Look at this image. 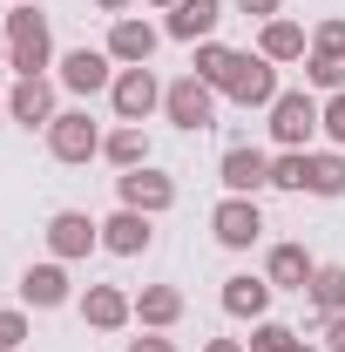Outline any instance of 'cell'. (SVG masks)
<instances>
[{
  "instance_id": "cell-5",
  "label": "cell",
  "mask_w": 345,
  "mask_h": 352,
  "mask_svg": "<svg viewBox=\"0 0 345 352\" xmlns=\"http://www.w3.org/2000/svg\"><path fill=\"white\" fill-rule=\"evenodd\" d=\"M163 116H170L183 135H203L216 122V88L197 82V75H176V82H163Z\"/></svg>"
},
{
  "instance_id": "cell-15",
  "label": "cell",
  "mask_w": 345,
  "mask_h": 352,
  "mask_svg": "<svg viewBox=\"0 0 345 352\" xmlns=\"http://www.w3.org/2000/svg\"><path fill=\"white\" fill-rule=\"evenodd\" d=\"M216 176H223V197H258V190H271V156L237 142V149H223Z\"/></svg>"
},
{
  "instance_id": "cell-26",
  "label": "cell",
  "mask_w": 345,
  "mask_h": 352,
  "mask_svg": "<svg viewBox=\"0 0 345 352\" xmlns=\"http://www.w3.org/2000/svg\"><path fill=\"white\" fill-rule=\"evenodd\" d=\"M230 54H237V47H223V41H197V61H190V75H197V82H210L216 95H223V75H230Z\"/></svg>"
},
{
  "instance_id": "cell-7",
  "label": "cell",
  "mask_w": 345,
  "mask_h": 352,
  "mask_svg": "<svg viewBox=\"0 0 345 352\" xmlns=\"http://www.w3.org/2000/svg\"><path fill=\"white\" fill-rule=\"evenodd\" d=\"M54 82L68 95H109L115 88V61H109V47H68L54 61Z\"/></svg>"
},
{
  "instance_id": "cell-16",
  "label": "cell",
  "mask_w": 345,
  "mask_h": 352,
  "mask_svg": "<svg viewBox=\"0 0 345 352\" xmlns=\"http://www.w3.org/2000/svg\"><path fill=\"white\" fill-rule=\"evenodd\" d=\"M149 244H156V217H142V210H122V204L102 217V251H109V258H142Z\"/></svg>"
},
{
  "instance_id": "cell-12",
  "label": "cell",
  "mask_w": 345,
  "mask_h": 352,
  "mask_svg": "<svg viewBox=\"0 0 345 352\" xmlns=\"http://www.w3.org/2000/svg\"><path fill=\"white\" fill-rule=\"evenodd\" d=\"M54 88H61V82H47V75H27V82H14V88H7V122H14V129H41V135H47V122L61 116Z\"/></svg>"
},
{
  "instance_id": "cell-6",
  "label": "cell",
  "mask_w": 345,
  "mask_h": 352,
  "mask_svg": "<svg viewBox=\"0 0 345 352\" xmlns=\"http://www.w3.org/2000/svg\"><path fill=\"white\" fill-rule=\"evenodd\" d=\"M115 204H122V210H142V217H163V210H176V176L156 170V163L122 170L115 176Z\"/></svg>"
},
{
  "instance_id": "cell-31",
  "label": "cell",
  "mask_w": 345,
  "mask_h": 352,
  "mask_svg": "<svg viewBox=\"0 0 345 352\" xmlns=\"http://www.w3.org/2000/svg\"><path fill=\"white\" fill-rule=\"evenodd\" d=\"M325 135L332 149H345V95H325Z\"/></svg>"
},
{
  "instance_id": "cell-36",
  "label": "cell",
  "mask_w": 345,
  "mask_h": 352,
  "mask_svg": "<svg viewBox=\"0 0 345 352\" xmlns=\"http://www.w3.org/2000/svg\"><path fill=\"white\" fill-rule=\"evenodd\" d=\"M95 7H102V14H129L135 0H95Z\"/></svg>"
},
{
  "instance_id": "cell-32",
  "label": "cell",
  "mask_w": 345,
  "mask_h": 352,
  "mask_svg": "<svg viewBox=\"0 0 345 352\" xmlns=\"http://www.w3.org/2000/svg\"><path fill=\"white\" fill-rule=\"evenodd\" d=\"M237 14H251V21H278V14H285V0H237Z\"/></svg>"
},
{
  "instance_id": "cell-29",
  "label": "cell",
  "mask_w": 345,
  "mask_h": 352,
  "mask_svg": "<svg viewBox=\"0 0 345 352\" xmlns=\"http://www.w3.org/2000/svg\"><path fill=\"white\" fill-rule=\"evenodd\" d=\"M34 339V325H27V305H0V352H21Z\"/></svg>"
},
{
  "instance_id": "cell-28",
  "label": "cell",
  "mask_w": 345,
  "mask_h": 352,
  "mask_svg": "<svg viewBox=\"0 0 345 352\" xmlns=\"http://www.w3.org/2000/svg\"><path fill=\"white\" fill-rule=\"evenodd\" d=\"M271 190H298L304 197V149H278L271 156Z\"/></svg>"
},
{
  "instance_id": "cell-38",
  "label": "cell",
  "mask_w": 345,
  "mask_h": 352,
  "mask_svg": "<svg viewBox=\"0 0 345 352\" xmlns=\"http://www.w3.org/2000/svg\"><path fill=\"white\" fill-rule=\"evenodd\" d=\"M0 129H7V95H0Z\"/></svg>"
},
{
  "instance_id": "cell-13",
  "label": "cell",
  "mask_w": 345,
  "mask_h": 352,
  "mask_svg": "<svg viewBox=\"0 0 345 352\" xmlns=\"http://www.w3.org/2000/svg\"><path fill=\"white\" fill-rule=\"evenodd\" d=\"M75 311H82L88 332H129L135 325V292H122V285H88L82 298H75Z\"/></svg>"
},
{
  "instance_id": "cell-22",
  "label": "cell",
  "mask_w": 345,
  "mask_h": 352,
  "mask_svg": "<svg viewBox=\"0 0 345 352\" xmlns=\"http://www.w3.org/2000/svg\"><path fill=\"white\" fill-rule=\"evenodd\" d=\"M304 197H345V149H304Z\"/></svg>"
},
{
  "instance_id": "cell-21",
  "label": "cell",
  "mask_w": 345,
  "mask_h": 352,
  "mask_svg": "<svg viewBox=\"0 0 345 352\" xmlns=\"http://www.w3.org/2000/svg\"><path fill=\"white\" fill-rule=\"evenodd\" d=\"M311 271H318V258H311L304 244H271V258H264V278H271L278 292H304Z\"/></svg>"
},
{
  "instance_id": "cell-25",
  "label": "cell",
  "mask_w": 345,
  "mask_h": 352,
  "mask_svg": "<svg viewBox=\"0 0 345 352\" xmlns=\"http://www.w3.org/2000/svg\"><path fill=\"white\" fill-rule=\"evenodd\" d=\"M304 88L311 95H345V54H304Z\"/></svg>"
},
{
  "instance_id": "cell-19",
  "label": "cell",
  "mask_w": 345,
  "mask_h": 352,
  "mask_svg": "<svg viewBox=\"0 0 345 352\" xmlns=\"http://www.w3.org/2000/svg\"><path fill=\"white\" fill-rule=\"evenodd\" d=\"M271 298H278V285L271 278H251V271H237V278H223V311L230 318H271Z\"/></svg>"
},
{
  "instance_id": "cell-11",
  "label": "cell",
  "mask_w": 345,
  "mask_h": 352,
  "mask_svg": "<svg viewBox=\"0 0 345 352\" xmlns=\"http://www.w3.org/2000/svg\"><path fill=\"white\" fill-rule=\"evenodd\" d=\"M21 305H27V311H61V305H75V278H68V264H61V258L27 264V271H21Z\"/></svg>"
},
{
  "instance_id": "cell-3",
  "label": "cell",
  "mask_w": 345,
  "mask_h": 352,
  "mask_svg": "<svg viewBox=\"0 0 345 352\" xmlns=\"http://www.w3.org/2000/svg\"><path fill=\"white\" fill-rule=\"evenodd\" d=\"M223 102H237V109H271V102H278V61H264L258 47L230 54V75H223Z\"/></svg>"
},
{
  "instance_id": "cell-27",
  "label": "cell",
  "mask_w": 345,
  "mask_h": 352,
  "mask_svg": "<svg viewBox=\"0 0 345 352\" xmlns=\"http://www.w3.org/2000/svg\"><path fill=\"white\" fill-rule=\"evenodd\" d=\"M298 346H304V339L285 325V318H258L251 339H244V352H298Z\"/></svg>"
},
{
  "instance_id": "cell-10",
  "label": "cell",
  "mask_w": 345,
  "mask_h": 352,
  "mask_svg": "<svg viewBox=\"0 0 345 352\" xmlns=\"http://www.w3.org/2000/svg\"><path fill=\"white\" fill-rule=\"evenodd\" d=\"M41 237H47V258L75 264V258H88V251H102V217H88V210H54Z\"/></svg>"
},
{
  "instance_id": "cell-34",
  "label": "cell",
  "mask_w": 345,
  "mask_h": 352,
  "mask_svg": "<svg viewBox=\"0 0 345 352\" xmlns=\"http://www.w3.org/2000/svg\"><path fill=\"white\" fill-rule=\"evenodd\" d=\"M325 352H345V311L325 318Z\"/></svg>"
},
{
  "instance_id": "cell-35",
  "label": "cell",
  "mask_w": 345,
  "mask_h": 352,
  "mask_svg": "<svg viewBox=\"0 0 345 352\" xmlns=\"http://www.w3.org/2000/svg\"><path fill=\"white\" fill-rule=\"evenodd\" d=\"M203 352H244V339H210Z\"/></svg>"
},
{
  "instance_id": "cell-30",
  "label": "cell",
  "mask_w": 345,
  "mask_h": 352,
  "mask_svg": "<svg viewBox=\"0 0 345 352\" xmlns=\"http://www.w3.org/2000/svg\"><path fill=\"white\" fill-rule=\"evenodd\" d=\"M311 47H318V54H345V14H325V21L311 28Z\"/></svg>"
},
{
  "instance_id": "cell-8",
  "label": "cell",
  "mask_w": 345,
  "mask_h": 352,
  "mask_svg": "<svg viewBox=\"0 0 345 352\" xmlns=\"http://www.w3.org/2000/svg\"><path fill=\"white\" fill-rule=\"evenodd\" d=\"M109 109H115V122H149V116L163 109V82H156V68H115Z\"/></svg>"
},
{
  "instance_id": "cell-14",
  "label": "cell",
  "mask_w": 345,
  "mask_h": 352,
  "mask_svg": "<svg viewBox=\"0 0 345 352\" xmlns=\"http://www.w3.org/2000/svg\"><path fill=\"white\" fill-rule=\"evenodd\" d=\"M210 230H216V244L223 251H251L264 237V210H258V197H223L210 210Z\"/></svg>"
},
{
  "instance_id": "cell-39",
  "label": "cell",
  "mask_w": 345,
  "mask_h": 352,
  "mask_svg": "<svg viewBox=\"0 0 345 352\" xmlns=\"http://www.w3.org/2000/svg\"><path fill=\"white\" fill-rule=\"evenodd\" d=\"M0 68H7V34H0Z\"/></svg>"
},
{
  "instance_id": "cell-4",
  "label": "cell",
  "mask_w": 345,
  "mask_h": 352,
  "mask_svg": "<svg viewBox=\"0 0 345 352\" xmlns=\"http://www.w3.org/2000/svg\"><path fill=\"white\" fill-rule=\"evenodd\" d=\"M102 135L109 129H102L88 109H61V116L47 122V156H54V163H95V156H102Z\"/></svg>"
},
{
  "instance_id": "cell-40",
  "label": "cell",
  "mask_w": 345,
  "mask_h": 352,
  "mask_svg": "<svg viewBox=\"0 0 345 352\" xmlns=\"http://www.w3.org/2000/svg\"><path fill=\"white\" fill-rule=\"evenodd\" d=\"M298 352H318V346H298Z\"/></svg>"
},
{
  "instance_id": "cell-18",
  "label": "cell",
  "mask_w": 345,
  "mask_h": 352,
  "mask_svg": "<svg viewBox=\"0 0 345 352\" xmlns=\"http://www.w3.org/2000/svg\"><path fill=\"white\" fill-rule=\"evenodd\" d=\"M258 54H264V61H278V68L304 61V54H311V34H304V21H291V14L264 21V28H258Z\"/></svg>"
},
{
  "instance_id": "cell-24",
  "label": "cell",
  "mask_w": 345,
  "mask_h": 352,
  "mask_svg": "<svg viewBox=\"0 0 345 352\" xmlns=\"http://www.w3.org/2000/svg\"><path fill=\"white\" fill-rule=\"evenodd\" d=\"M304 298L318 305V318L345 311V264H318V271H311V285H304Z\"/></svg>"
},
{
  "instance_id": "cell-23",
  "label": "cell",
  "mask_w": 345,
  "mask_h": 352,
  "mask_svg": "<svg viewBox=\"0 0 345 352\" xmlns=\"http://www.w3.org/2000/svg\"><path fill=\"white\" fill-rule=\"evenodd\" d=\"M102 163H109V170H142V163H149V135H142V122H115V129L102 135Z\"/></svg>"
},
{
  "instance_id": "cell-17",
  "label": "cell",
  "mask_w": 345,
  "mask_h": 352,
  "mask_svg": "<svg viewBox=\"0 0 345 352\" xmlns=\"http://www.w3.org/2000/svg\"><path fill=\"white\" fill-rule=\"evenodd\" d=\"M216 21H223V0H176L163 14V34L197 47V41H216Z\"/></svg>"
},
{
  "instance_id": "cell-9",
  "label": "cell",
  "mask_w": 345,
  "mask_h": 352,
  "mask_svg": "<svg viewBox=\"0 0 345 352\" xmlns=\"http://www.w3.org/2000/svg\"><path fill=\"white\" fill-rule=\"evenodd\" d=\"M156 41H163V28L149 21V14H115V28H109V61L115 68H149L156 61Z\"/></svg>"
},
{
  "instance_id": "cell-33",
  "label": "cell",
  "mask_w": 345,
  "mask_h": 352,
  "mask_svg": "<svg viewBox=\"0 0 345 352\" xmlns=\"http://www.w3.org/2000/svg\"><path fill=\"white\" fill-rule=\"evenodd\" d=\"M122 352H176V339L170 332H142V339H129Z\"/></svg>"
},
{
  "instance_id": "cell-2",
  "label": "cell",
  "mask_w": 345,
  "mask_h": 352,
  "mask_svg": "<svg viewBox=\"0 0 345 352\" xmlns=\"http://www.w3.org/2000/svg\"><path fill=\"white\" fill-rule=\"evenodd\" d=\"M264 116H271V142L278 149H311V135L325 129V102L311 88H278V102Z\"/></svg>"
},
{
  "instance_id": "cell-1",
  "label": "cell",
  "mask_w": 345,
  "mask_h": 352,
  "mask_svg": "<svg viewBox=\"0 0 345 352\" xmlns=\"http://www.w3.org/2000/svg\"><path fill=\"white\" fill-rule=\"evenodd\" d=\"M0 34H7V68H14V82L54 68V28H47V14L34 0H14V14H0Z\"/></svg>"
},
{
  "instance_id": "cell-20",
  "label": "cell",
  "mask_w": 345,
  "mask_h": 352,
  "mask_svg": "<svg viewBox=\"0 0 345 352\" xmlns=\"http://www.w3.org/2000/svg\"><path fill=\"white\" fill-rule=\"evenodd\" d=\"M183 311H190V298L176 285H142L135 292V325L142 332H170V325H183Z\"/></svg>"
},
{
  "instance_id": "cell-37",
  "label": "cell",
  "mask_w": 345,
  "mask_h": 352,
  "mask_svg": "<svg viewBox=\"0 0 345 352\" xmlns=\"http://www.w3.org/2000/svg\"><path fill=\"white\" fill-rule=\"evenodd\" d=\"M142 7H156V14H170V7H176V0H142Z\"/></svg>"
}]
</instances>
